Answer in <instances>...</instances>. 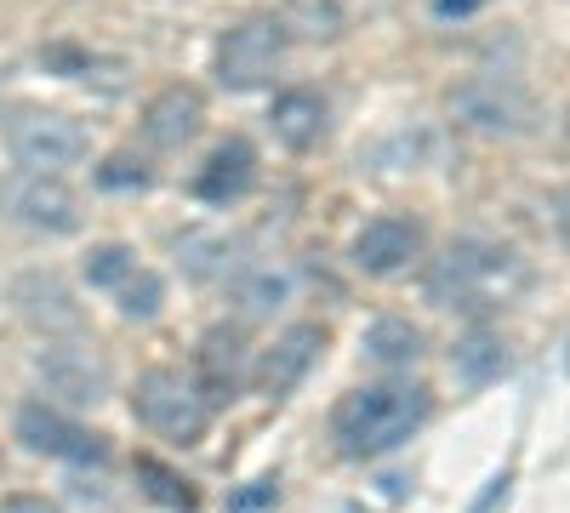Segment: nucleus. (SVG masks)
<instances>
[{"label":"nucleus","instance_id":"f257e3e1","mask_svg":"<svg viewBox=\"0 0 570 513\" xmlns=\"http://www.w3.org/2000/svg\"><path fill=\"white\" fill-rule=\"evenodd\" d=\"M428 411H434V394L422 383H371V388L343 394V405L331 411V440H337L343 456L371 462L405 445L428 423Z\"/></svg>","mask_w":570,"mask_h":513},{"label":"nucleus","instance_id":"f03ea898","mask_svg":"<svg viewBox=\"0 0 570 513\" xmlns=\"http://www.w3.org/2000/svg\"><path fill=\"white\" fill-rule=\"evenodd\" d=\"M525 279V263H519V251L508 246H485V240H451L445 257L434 263V274H428V297H434L440 308H491L497 292L519 286Z\"/></svg>","mask_w":570,"mask_h":513},{"label":"nucleus","instance_id":"7ed1b4c3","mask_svg":"<svg viewBox=\"0 0 570 513\" xmlns=\"http://www.w3.org/2000/svg\"><path fill=\"white\" fill-rule=\"evenodd\" d=\"M451 109L462 126L485 131V137H531L542 126V103L531 98V86L519 75H468L451 86Z\"/></svg>","mask_w":570,"mask_h":513},{"label":"nucleus","instance_id":"20e7f679","mask_svg":"<svg viewBox=\"0 0 570 513\" xmlns=\"http://www.w3.org/2000/svg\"><path fill=\"white\" fill-rule=\"evenodd\" d=\"M131 411H137L142 428H155L166 445H183V451L200 445L206 440V423H212V411L195 394V383H188L183 371H166V365H155V371H142V377H137Z\"/></svg>","mask_w":570,"mask_h":513},{"label":"nucleus","instance_id":"39448f33","mask_svg":"<svg viewBox=\"0 0 570 513\" xmlns=\"http://www.w3.org/2000/svg\"><path fill=\"white\" fill-rule=\"evenodd\" d=\"M35 377L46 383V394L63 399V405H104L115 388V371L104 359V348H91L80 337L69 343H46L35 354Z\"/></svg>","mask_w":570,"mask_h":513},{"label":"nucleus","instance_id":"423d86ee","mask_svg":"<svg viewBox=\"0 0 570 513\" xmlns=\"http://www.w3.org/2000/svg\"><path fill=\"white\" fill-rule=\"evenodd\" d=\"M7 149L23 171H40V177H63L69 166L86 160V126L69 120V115H18L12 131H7Z\"/></svg>","mask_w":570,"mask_h":513},{"label":"nucleus","instance_id":"0eeeda50","mask_svg":"<svg viewBox=\"0 0 570 513\" xmlns=\"http://www.w3.org/2000/svg\"><path fill=\"white\" fill-rule=\"evenodd\" d=\"M279 58H285V29L274 18H246L217 40V80L228 91H257L274 80Z\"/></svg>","mask_w":570,"mask_h":513},{"label":"nucleus","instance_id":"6e6552de","mask_svg":"<svg viewBox=\"0 0 570 513\" xmlns=\"http://www.w3.org/2000/svg\"><path fill=\"white\" fill-rule=\"evenodd\" d=\"M0 206H7L23 228H40V235H75L80 228V200L63 177L18 171L7 189H0Z\"/></svg>","mask_w":570,"mask_h":513},{"label":"nucleus","instance_id":"1a4fd4ad","mask_svg":"<svg viewBox=\"0 0 570 513\" xmlns=\"http://www.w3.org/2000/svg\"><path fill=\"white\" fill-rule=\"evenodd\" d=\"M422 246H428V235H422L416 217H400V211L371 217L354 235V268L371 274V279H394V274H405L422 257Z\"/></svg>","mask_w":570,"mask_h":513},{"label":"nucleus","instance_id":"9d476101","mask_svg":"<svg viewBox=\"0 0 570 513\" xmlns=\"http://www.w3.org/2000/svg\"><path fill=\"white\" fill-rule=\"evenodd\" d=\"M18 440L35 456H63V462H104L109 456L104 434H91V428L69 423L63 411H46V405H23L18 411Z\"/></svg>","mask_w":570,"mask_h":513},{"label":"nucleus","instance_id":"9b49d317","mask_svg":"<svg viewBox=\"0 0 570 513\" xmlns=\"http://www.w3.org/2000/svg\"><path fill=\"white\" fill-rule=\"evenodd\" d=\"M12 303H18V314L35 325V332H46V337H75L80 319H86L80 303H75V292L63 286L52 268L18 274V279H12Z\"/></svg>","mask_w":570,"mask_h":513},{"label":"nucleus","instance_id":"f8f14e48","mask_svg":"<svg viewBox=\"0 0 570 513\" xmlns=\"http://www.w3.org/2000/svg\"><path fill=\"white\" fill-rule=\"evenodd\" d=\"M240 383H246V343L228 325H212L195 348V394L206 399V411H217L228 399H240Z\"/></svg>","mask_w":570,"mask_h":513},{"label":"nucleus","instance_id":"ddd939ff","mask_svg":"<svg viewBox=\"0 0 570 513\" xmlns=\"http://www.w3.org/2000/svg\"><path fill=\"white\" fill-rule=\"evenodd\" d=\"M320 348H325L320 325H292V332H279L274 348H263V359H257V371H252L257 394H263V399H285V394L308 377V365L320 359Z\"/></svg>","mask_w":570,"mask_h":513},{"label":"nucleus","instance_id":"4468645a","mask_svg":"<svg viewBox=\"0 0 570 513\" xmlns=\"http://www.w3.org/2000/svg\"><path fill=\"white\" fill-rule=\"evenodd\" d=\"M252 182H257V149L246 144V137H228V144H217L195 177V195L206 206H234V200H246L252 195Z\"/></svg>","mask_w":570,"mask_h":513},{"label":"nucleus","instance_id":"2eb2a0df","mask_svg":"<svg viewBox=\"0 0 570 513\" xmlns=\"http://www.w3.org/2000/svg\"><path fill=\"white\" fill-rule=\"evenodd\" d=\"M200 126H206V98L195 86H166V91H155V103L142 109V137H149L155 149L195 144Z\"/></svg>","mask_w":570,"mask_h":513},{"label":"nucleus","instance_id":"dca6fc26","mask_svg":"<svg viewBox=\"0 0 570 513\" xmlns=\"http://www.w3.org/2000/svg\"><path fill=\"white\" fill-rule=\"evenodd\" d=\"M268 126H274V137H279V144L292 149V155H308V149H320V144H325V131H331V109H325L320 91L297 86V91H279V98H274Z\"/></svg>","mask_w":570,"mask_h":513},{"label":"nucleus","instance_id":"f3484780","mask_svg":"<svg viewBox=\"0 0 570 513\" xmlns=\"http://www.w3.org/2000/svg\"><path fill=\"white\" fill-rule=\"evenodd\" d=\"M451 371H456V383L468 394H480V388H491L508 371V343L497 332H485V325H473V332L451 348Z\"/></svg>","mask_w":570,"mask_h":513},{"label":"nucleus","instance_id":"a211bd4d","mask_svg":"<svg viewBox=\"0 0 570 513\" xmlns=\"http://www.w3.org/2000/svg\"><path fill=\"white\" fill-rule=\"evenodd\" d=\"M285 29V40H337L348 29V12H343V0H285V12L274 18Z\"/></svg>","mask_w":570,"mask_h":513},{"label":"nucleus","instance_id":"6ab92c4d","mask_svg":"<svg viewBox=\"0 0 570 513\" xmlns=\"http://www.w3.org/2000/svg\"><path fill=\"white\" fill-rule=\"evenodd\" d=\"M365 359L371 365H389V371H400V365H416L422 359V332H416V325L411 319H376L371 325V332H365Z\"/></svg>","mask_w":570,"mask_h":513},{"label":"nucleus","instance_id":"aec40b11","mask_svg":"<svg viewBox=\"0 0 570 513\" xmlns=\"http://www.w3.org/2000/svg\"><path fill=\"white\" fill-rule=\"evenodd\" d=\"M285 297H292V274L285 268H252L234 279V308H240V319H268Z\"/></svg>","mask_w":570,"mask_h":513},{"label":"nucleus","instance_id":"412c9836","mask_svg":"<svg viewBox=\"0 0 570 513\" xmlns=\"http://www.w3.org/2000/svg\"><path fill=\"white\" fill-rule=\"evenodd\" d=\"M234 246L228 235H183L177 240V263H183V274L188 279H223L228 268H234Z\"/></svg>","mask_w":570,"mask_h":513},{"label":"nucleus","instance_id":"4be33fe9","mask_svg":"<svg viewBox=\"0 0 570 513\" xmlns=\"http://www.w3.org/2000/svg\"><path fill=\"white\" fill-rule=\"evenodd\" d=\"M137 485L149 491L160 507H171V513H195L200 507V491L188 485L183 474H171L166 462H155V456H137Z\"/></svg>","mask_w":570,"mask_h":513},{"label":"nucleus","instance_id":"5701e85b","mask_svg":"<svg viewBox=\"0 0 570 513\" xmlns=\"http://www.w3.org/2000/svg\"><path fill=\"white\" fill-rule=\"evenodd\" d=\"M115 292H120V314H126V319H155L160 303H166V279L149 274V268H131Z\"/></svg>","mask_w":570,"mask_h":513},{"label":"nucleus","instance_id":"b1692460","mask_svg":"<svg viewBox=\"0 0 570 513\" xmlns=\"http://www.w3.org/2000/svg\"><path fill=\"white\" fill-rule=\"evenodd\" d=\"M131 268H137V251H131V246H120V240L91 246V257H86V279H91L98 292H115Z\"/></svg>","mask_w":570,"mask_h":513},{"label":"nucleus","instance_id":"393cba45","mask_svg":"<svg viewBox=\"0 0 570 513\" xmlns=\"http://www.w3.org/2000/svg\"><path fill=\"white\" fill-rule=\"evenodd\" d=\"M149 166H142L137 155H109L104 166H98V182L104 189H149Z\"/></svg>","mask_w":570,"mask_h":513},{"label":"nucleus","instance_id":"a878e982","mask_svg":"<svg viewBox=\"0 0 570 513\" xmlns=\"http://www.w3.org/2000/svg\"><path fill=\"white\" fill-rule=\"evenodd\" d=\"M40 63H46V69H63V75H80V69H91V58L80 52V46H46V52H40Z\"/></svg>","mask_w":570,"mask_h":513},{"label":"nucleus","instance_id":"bb28decb","mask_svg":"<svg viewBox=\"0 0 570 513\" xmlns=\"http://www.w3.org/2000/svg\"><path fill=\"white\" fill-rule=\"evenodd\" d=\"M279 491H274V480H257L252 491H240V496H228V513H252V507H268Z\"/></svg>","mask_w":570,"mask_h":513},{"label":"nucleus","instance_id":"cd10ccee","mask_svg":"<svg viewBox=\"0 0 570 513\" xmlns=\"http://www.w3.org/2000/svg\"><path fill=\"white\" fill-rule=\"evenodd\" d=\"M0 513H58V507L46 502V496H7V502H0Z\"/></svg>","mask_w":570,"mask_h":513},{"label":"nucleus","instance_id":"c85d7f7f","mask_svg":"<svg viewBox=\"0 0 570 513\" xmlns=\"http://www.w3.org/2000/svg\"><path fill=\"white\" fill-rule=\"evenodd\" d=\"M480 7H485V0H434V12H440V18H473Z\"/></svg>","mask_w":570,"mask_h":513}]
</instances>
